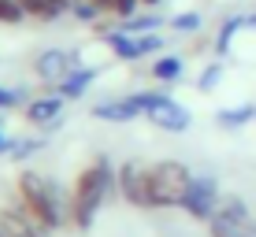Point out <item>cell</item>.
Here are the masks:
<instances>
[{
    "label": "cell",
    "mask_w": 256,
    "mask_h": 237,
    "mask_svg": "<svg viewBox=\"0 0 256 237\" xmlns=\"http://www.w3.org/2000/svg\"><path fill=\"white\" fill-rule=\"evenodd\" d=\"M116 186V167H112L108 156H96L93 163H86L74 178V189H70V204H67V219L78 226V230H90L93 215L100 212L104 197Z\"/></svg>",
    "instance_id": "1"
},
{
    "label": "cell",
    "mask_w": 256,
    "mask_h": 237,
    "mask_svg": "<svg viewBox=\"0 0 256 237\" xmlns=\"http://www.w3.org/2000/svg\"><path fill=\"white\" fill-rule=\"evenodd\" d=\"M15 189H19V204L38 219L45 230H60L64 223H70L64 204H60V193L48 178H41V174H34V171H22L19 178H15Z\"/></svg>",
    "instance_id": "2"
},
{
    "label": "cell",
    "mask_w": 256,
    "mask_h": 237,
    "mask_svg": "<svg viewBox=\"0 0 256 237\" xmlns=\"http://www.w3.org/2000/svg\"><path fill=\"white\" fill-rule=\"evenodd\" d=\"M193 182V171L178 160H160V163H145V200L148 208H182Z\"/></svg>",
    "instance_id": "3"
},
{
    "label": "cell",
    "mask_w": 256,
    "mask_h": 237,
    "mask_svg": "<svg viewBox=\"0 0 256 237\" xmlns=\"http://www.w3.org/2000/svg\"><path fill=\"white\" fill-rule=\"evenodd\" d=\"M134 100H138L141 115H148V122H152V126H160V130H167V134H186L190 122H193L190 108H182L178 100H171V96L160 93V89L134 93Z\"/></svg>",
    "instance_id": "4"
},
{
    "label": "cell",
    "mask_w": 256,
    "mask_h": 237,
    "mask_svg": "<svg viewBox=\"0 0 256 237\" xmlns=\"http://www.w3.org/2000/svg\"><path fill=\"white\" fill-rule=\"evenodd\" d=\"M212 237H256V215L249 212L242 197H223L216 215L208 219Z\"/></svg>",
    "instance_id": "5"
},
{
    "label": "cell",
    "mask_w": 256,
    "mask_h": 237,
    "mask_svg": "<svg viewBox=\"0 0 256 237\" xmlns=\"http://www.w3.org/2000/svg\"><path fill=\"white\" fill-rule=\"evenodd\" d=\"M219 182L212 178V174H193L186 197H182V212H186L190 219H197V223H208L212 215H216L219 208Z\"/></svg>",
    "instance_id": "6"
},
{
    "label": "cell",
    "mask_w": 256,
    "mask_h": 237,
    "mask_svg": "<svg viewBox=\"0 0 256 237\" xmlns=\"http://www.w3.org/2000/svg\"><path fill=\"white\" fill-rule=\"evenodd\" d=\"M74 67H78L74 63V52H67V48H45L38 56V63H34V74H38L45 85H56V89H60V82H64Z\"/></svg>",
    "instance_id": "7"
},
{
    "label": "cell",
    "mask_w": 256,
    "mask_h": 237,
    "mask_svg": "<svg viewBox=\"0 0 256 237\" xmlns=\"http://www.w3.org/2000/svg\"><path fill=\"white\" fill-rule=\"evenodd\" d=\"M116 186L134 208H148V200H145V163L126 160L119 167V174H116Z\"/></svg>",
    "instance_id": "8"
},
{
    "label": "cell",
    "mask_w": 256,
    "mask_h": 237,
    "mask_svg": "<svg viewBox=\"0 0 256 237\" xmlns=\"http://www.w3.org/2000/svg\"><path fill=\"white\" fill-rule=\"evenodd\" d=\"M0 223H4L15 237H48V230L26 212L22 204H4V208H0Z\"/></svg>",
    "instance_id": "9"
},
{
    "label": "cell",
    "mask_w": 256,
    "mask_h": 237,
    "mask_svg": "<svg viewBox=\"0 0 256 237\" xmlns=\"http://www.w3.org/2000/svg\"><path fill=\"white\" fill-rule=\"evenodd\" d=\"M64 104H67V96H60V93L38 96V100L26 104V122L30 126H52V122H60V115H64Z\"/></svg>",
    "instance_id": "10"
},
{
    "label": "cell",
    "mask_w": 256,
    "mask_h": 237,
    "mask_svg": "<svg viewBox=\"0 0 256 237\" xmlns=\"http://www.w3.org/2000/svg\"><path fill=\"white\" fill-rule=\"evenodd\" d=\"M93 115L96 119H104V122H130V119H138L141 115V108H138V100H134V93L130 96H116V100H104V104H96L93 108Z\"/></svg>",
    "instance_id": "11"
},
{
    "label": "cell",
    "mask_w": 256,
    "mask_h": 237,
    "mask_svg": "<svg viewBox=\"0 0 256 237\" xmlns=\"http://www.w3.org/2000/svg\"><path fill=\"white\" fill-rule=\"evenodd\" d=\"M104 45H108V52H112V56H119L122 63H138V59H145V52H141L138 33L112 30V33H104Z\"/></svg>",
    "instance_id": "12"
},
{
    "label": "cell",
    "mask_w": 256,
    "mask_h": 237,
    "mask_svg": "<svg viewBox=\"0 0 256 237\" xmlns=\"http://www.w3.org/2000/svg\"><path fill=\"white\" fill-rule=\"evenodd\" d=\"M93 78H96V67H74L64 82H60V96H67V100H78V96H86V89L93 85Z\"/></svg>",
    "instance_id": "13"
},
{
    "label": "cell",
    "mask_w": 256,
    "mask_h": 237,
    "mask_svg": "<svg viewBox=\"0 0 256 237\" xmlns=\"http://www.w3.org/2000/svg\"><path fill=\"white\" fill-rule=\"evenodd\" d=\"M242 30H249V15H230V19L219 26V33H216V52L219 56H226V52L234 48V37Z\"/></svg>",
    "instance_id": "14"
},
{
    "label": "cell",
    "mask_w": 256,
    "mask_h": 237,
    "mask_svg": "<svg viewBox=\"0 0 256 237\" xmlns=\"http://www.w3.org/2000/svg\"><path fill=\"white\" fill-rule=\"evenodd\" d=\"M252 119H256V104H234V108H223L216 115V122L223 130H242V126H249Z\"/></svg>",
    "instance_id": "15"
},
{
    "label": "cell",
    "mask_w": 256,
    "mask_h": 237,
    "mask_svg": "<svg viewBox=\"0 0 256 237\" xmlns=\"http://www.w3.org/2000/svg\"><path fill=\"white\" fill-rule=\"evenodd\" d=\"M152 78L156 82H164V85H171V82H182V74H186V63H182V56H160L152 67Z\"/></svg>",
    "instance_id": "16"
},
{
    "label": "cell",
    "mask_w": 256,
    "mask_h": 237,
    "mask_svg": "<svg viewBox=\"0 0 256 237\" xmlns=\"http://www.w3.org/2000/svg\"><path fill=\"white\" fill-rule=\"evenodd\" d=\"M164 22H167V19H164L160 11H145V15L138 11V15H130V19H122L119 30H126V33H156Z\"/></svg>",
    "instance_id": "17"
},
{
    "label": "cell",
    "mask_w": 256,
    "mask_h": 237,
    "mask_svg": "<svg viewBox=\"0 0 256 237\" xmlns=\"http://www.w3.org/2000/svg\"><path fill=\"white\" fill-rule=\"evenodd\" d=\"M19 7L30 15V19H38V22H56L60 19V11H56L52 0H19Z\"/></svg>",
    "instance_id": "18"
},
{
    "label": "cell",
    "mask_w": 256,
    "mask_h": 237,
    "mask_svg": "<svg viewBox=\"0 0 256 237\" xmlns=\"http://www.w3.org/2000/svg\"><path fill=\"white\" fill-rule=\"evenodd\" d=\"M223 74H226V67L219 63V59H216V63H208L204 71L197 74V89H200V93H212L219 82H223Z\"/></svg>",
    "instance_id": "19"
},
{
    "label": "cell",
    "mask_w": 256,
    "mask_h": 237,
    "mask_svg": "<svg viewBox=\"0 0 256 237\" xmlns=\"http://www.w3.org/2000/svg\"><path fill=\"white\" fill-rule=\"evenodd\" d=\"M141 0H104V15H112V19H130V15H138Z\"/></svg>",
    "instance_id": "20"
},
{
    "label": "cell",
    "mask_w": 256,
    "mask_h": 237,
    "mask_svg": "<svg viewBox=\"0 0 256 237\" xmlns=\"http://www.w3.org/2000/svg\"><path fill=\"white\" fill-rule=\"evenodd\" d=\"M26 19V11L19 7V0H0V26H19Z\"/></svg>",
    "instance_id": "21"
},
{
    "label": "cell",
    "mask_w": 256,
    "mask_h": 237,
    "mask_svg": "<svg viewBox=\"0 0 256 237\" xmlns=\"http://www.w3.org/2000/svg\"><path fill=\"white\" fill-rule=\"evenodd\" d=\"M171 26H174L178 33H200L204 19H200L197 11H182V15H174V19H171Z\"/></svg>",
    "instance_id": "22"
},
{
    "label": "cell",
    "mask_w": 256,
    "mask_h": 237,
    "mask_svg": "<svg viewBox=\"0 0 256 237\" xmlns=\"http://www.w3.org/2000/svg\"><path fill=\"white\" fill-rule=\"evenodd\" d=\"M100 7H96V4H90V0H78V4H74V19L78 22H96V19H100Z\"/></svg>",
    "instance_id": "23"
},
{
    "label": "cell",
    "mask_w": 256,
    "mask_h": 237,
    "mask_svg": "<svg viewBox=\"0 0 256 237\" xmlns=\"http://www.w3.org/2000/svg\"><path fill=\"white\" fill-rule=\"evenodd\" d=\"M38 148H41L38 137H22V141H15V145H12V160H26V156L38 152Z\"/></svg>",
    "instance_id": "24"
},
{
    "label": "cell",
    "mask_w": 256,
    "mask_h": 237,
    "mask_svg": "<svg viewBox=\"0 0 256 237\" xmlns=\"http://www.w3.org/2000/svg\"><path fill=\"white\" fill-rule=\"evenodd\" d=\"M22 104V93L19 89H8V85H0V111H12Z\"/></svg>",
    "instance_id": "25"
},
{
    "label": "cell",
    "mask_w": 256,
    "mask_h": 237,
    "mask_svg": "<svg viewBox=\"0 0 256 237\" xmlns=\"http://www.w3.org/2000/svg\"><path fill=\"white\" fill-rule=\"evenodd\" d=\"M138 41H141V52H160L164 48V37H156V33H138Z\"/></svg>",
    "instance_id": "26"
},
{
    "label": "cell",
    "mask_w": 256,
    "mask_h": 237,
    "mask_svg": "<svg viewBox=\"0 0 256 237\" xmlns=\"http://www.w3.org/2000/svg\"><path fill=\"white\" fill-rule=\"evenodd\" d=\"M52 4H56V11H60V15H67V11H74L78 0H52Z\"/></svg>",
    "instance_id": "27"
},
{
    "label": "cell",
    "mask_w": 256,
    "mask_h": 237,
    "mask_svg": "<svg viewBox=\"0 0 256 237\" xmlns=\"http://www.w3.org/2000/svg\"><path fill=\"white\" fill-rule=\"evenodd\" d=\"M12 145H15V141L4 134V126H0V152H12Z\"/></svg>",
    "instance_id": "28"
},
{
    "label": "cell",
    "mask_w": 256,
    "mask_h": 237,
    "mask_svg": "<svg viewBox=\"0 0 256 237\" xmlns=\"http://www.w3.org/2000/svg\"><path fill=\"white\" fill-rule=\"evenodd\" d=\"M141 7H160V0H141Z\"/></svg>",
    "instance_id": "29"
},
{
    "label": "cell",
    "mask_w": 256,
    "mask_h": 237,
    "mask_svg": "<svg viewBox=\"0 0 256 237\" xmlns=\"http://www.w3.org/2000/svg\"><path fill=\"white\" fill-rule=\"evenodd\" d=\"M0 237H15V234H12V230H8V226H4V223H0Z\"/></svg>",
    "instance_id": "30"
},
{
    "label": "cell",
    "mask_w": 256,
    "mask_h": 237,
    "mask_svg": "<svg viewBox=\"0 0 256 237\" xmlns=\"http://www.w3.org/2000/svg\"><path fill=\"white\" fill-rule=\"evenodd\" d=\"M249 30H256V15H249Z\"/></svg>",
    "instance_id": "31"
},
{
    "label": "cell",
    "mask_w": 256,
    "mask_h": 237,
    "mask_svg": "<svg viewBox=\"0 0 256 237\" xmlns=\"http://www.w3.org/2000/svg\"><path fill=\"white\" fill-rule=\"evenodd\" d=\"M90 4H96V7H100V11H104V0H90Z\"/></svg>",
    "instance_id": "32"
}]
</instances>
